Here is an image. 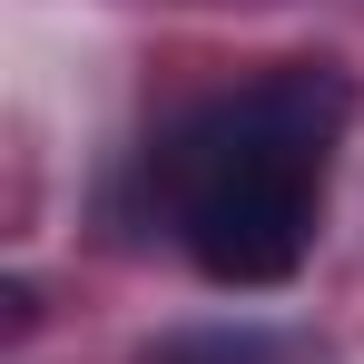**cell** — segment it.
Returning <instances> with one entry per match:
<instances>
[{"label":"cell","mask_w":364,"mask_h":364,"mask_svg":"<svg viewBox=\"0 0 364 364\" xmlns=\"http://www.w3.org/2000/svg\"><path fill=\"white\" fill-rule=\"evenodd\" d=\"M148 364H266V345L256 335H168Z\"/></svg>","instance_id":"2"},{"label":"cell","mask_w":364,"mask_h":364,"mask_svg":"<svg viewBox=\"0 0 364 364\" xmlns=\"http://www.w3.org/2000/svg\"><path fill=\"white\" fill-rule=\"evenodd\" d=\"M345 128H355V79L335 60H276L178 109L148 148V178H158V217L187 246V266L237 296L286 286L315 256Z\"/></svg>","instance_id":"1"}]
</instances>
